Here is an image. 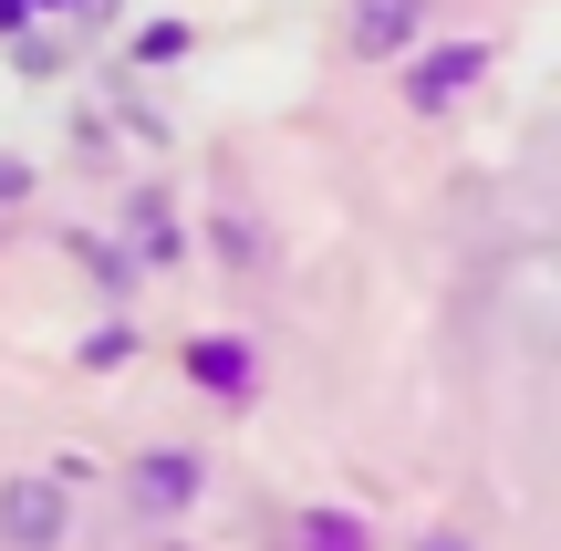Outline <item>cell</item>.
Returning a JSON list of instances; mask_svg holds the SVG:
<instances>
[{
  "label": "cell",
  "mask_w": 561,
  "mask_h": 551,
  "mask_svg": "<svg viewBox=\"0 0 561 551\" xmlns=\"http://www.w3.org/2000/svg\"><path fill=\"white\" fill-rule=\"evenodd\" d=\"M416 32V0H354V42L364 53H385V42Z\"/></svg>",
  "instance_id": "cell-1"
},
{
  "label": "cell",
  "mask_w": 561,
  "mask_h": 551,
  "mask_svg": "<svg viewBox=\"0 0 561 551\" xmlns=\"http://www.w3.org/2000/svg\"><path fill=\"white\" fill-rule=\"evenodd\" d=\"M0 531H11V541H53V490H32V479H21V490L0 500Z\"/></svg>",
  "instance_id": "cell-2"
},
{
  "label": "cell",
  "mask_w": 561,
  "mask_h": 551,
  "mask_svg": "<svg viewBox=\"0 0 561 551\" xmlns=\"http://www.w3.org/2000/svg\"><path fill=\"white\" fill-rule=\"evenodd\" d=\"M468 73H479V53H437V62L416 73V104H447V94H458Z\"/></svg>",
  "instance_id": "cell-3"
},
{
  "label": "cell",
  "mask_w": 561,
  "mask_h": 551,
  "mask_svg": "<svg viewBox=\"0 0 561 551\" xmlns=\"http://www.w3.org/2000/svg\"><path fill=\"white\" fill-rule=\"evenodd\" d=\"M136 500H157V510H167V500H187V458H157V469H136Z\"/></svg>",
  "instance_id": "cell-4"
},
{
  "label": "cell",
  "mask_w": 561,
  "mask_h": 551,
  "mask_svg": "<svg viewBox=\"0 0 561 551\" xmlns=\"http://www.w3.org/2000/svg\"><path fill=\"white\" fill-rule=\"evenodd\" d=\"M437 551H447V541H437Z\"/></svg>",
  "instance_id": "cell-5"
}]
</instances>
